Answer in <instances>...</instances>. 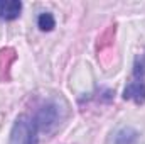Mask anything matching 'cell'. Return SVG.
<instances>
[{"label": "cell", "mask_w": 145, "mask_h": 144, "mask_svg": "<svg viewBox=\"0 0 145 144\" xmlns=\"http://www.w3.org/2000/svg\"><path fill=\"white\" fill-rule=\"evenodd\" d=\"M123 98L135 104H145V53L135 59L132 78L123 90Z\"/></svg>", "instance_id": "cell-1"}, {"label": "cell", "mask_w": 145, "mask_h": 144, "mask_svg": "<svg viewBox=\"0 0 145 144\" xmlns=\"http://www.w3.org/2000/svg\"><path fill=\"white\" fill-rule=\"evenodd\" d=\"M37 132L39 129L34 120L27 115H20L12 126L8 144H37Z\"/></svg>", "instance_id": "cell-2"}, {"label": "cell", "mask_w": 145, "mask_h": 144, "mask_svg": "<svg viewBox=\"0 0 145 144\" xmlns=\"http://www.w3.org/2000/svg\"><path fill=\"white\" fill-rule=\"evenodd\" d=\"M57 119H59V107L54 102H47V104L40 105V108L37 110L32 120L37 126V129L49 131L52 126L57 124Z\"/></svg>", "instance_id": "cell-3"}, {"label": "cell", "mask_w": 145, "mask_h": 144, "mask_svg": "<svg viewBox=\"0 0 145 144\" xmlns=\"http://www.w3.org/2000/svg\"><path fill=\"white\" fill-rule=\"evenodd\" d=\"M22 12V2L0 0V20H15Z\"/></svg>", "instance_id": "cell-4"}, {"label": "cell", "mask_w": 145, "mask_h": 144, "mask_svg": "<svg viewBox=\"0 0 145 144\" xmlns=\"http://www.w3.org/2000/svg\"><path fill=\"white\" fill-rule=\"evenodd\" d=\"M37 26H39L40 31L49 32V31H52L56 27V20H54V17H52L51 12H42L39 15V19H37Z\"/></svg>", "instance_id": "cell-5"}, {"label": "cell", "mask_w": 145, "mask_h": 144, "mask_svg": "<svg viewBox=\"0 0 145 144\" xmlns=\"http://www.w3.org/2000/svg\"><path fill=\"white\" fill-rule=\"evenodd\" d=\"M137 141V132L132 129H121L116 134V144H133Z\"/></svg>", "instance_id": "cell-6"}]
</instances>
